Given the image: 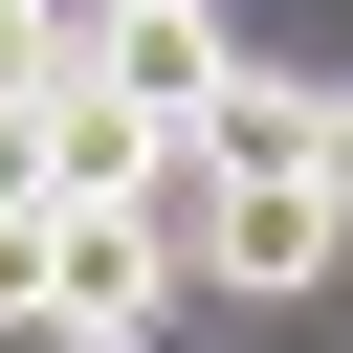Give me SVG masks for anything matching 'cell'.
Returning a JSON list of instances; mask_svg holds the SVG:
<instances>
[{
	"label": "cell",
	"instance_id": "cell-1",
	"mask_svg": "<svg viewBox=\"0 0 353 353\" xmlns=\"http://www.w3.org/2000/svg\"><path fill=\"white\" fill-rule=\"evenodd\" d=\"M176 221L154 199H66L44 221V353H132V331H176Z\"/></svg>",
	"mask_w": 353,
	"mask_h": 353
},
{
	"label": "cell",
	"instance_id": "cell-2",
	"mask_svg": "<svg viewBox=\"0 0 353 353\" xmlns=\"http://www.w3.org/2000/svg\"><path fill=\"white\" fill-rule=\"evenodd\" d=\"M176 176H199V154H176ZM176 265H199V287H243V309H331V265H353V199H331V176H243V199L199 176Z\"/></svg>",
	"mask_w": 353,
	"mask_h": 353
},
{
	"label": "cell",
	"instance_id": "cell-3",
	"mask_svg": "<svg viewBox=\"0 0 353 353\" xmlns=\"http://www.w3.org/2000/svg\"><path fill=\"white\" fill-rule=\"evenodd\" d=\"M88 66H110L154 132H199V110H221V66H243V22H221V0H132V22H88Z\"/></svg>",
	"mask_w": 353,
	"mask_h": 353
},
{
	"label": "cell",
	"instance_id": "cell-4",
	"mask_svg": "<svg viewBox=\"0 0 353 353\" xmlns=\"http://www.w3.org/2000/svg\"><path fill=\"white\" fill-rule=\"evenodd\" d=\"M154 154H176V132H154V110H132V88H110V66H66V88H44V110H22V176H44V199H132V176H154Z\"/></svg>",
	"mask_w": 353,
	"mask_h": 353
},
{
	"label": "cell",
	"instance_id": "cell-5",
	"mask_svg": "<svg viewBox=\"0 0 353 353\" xmlns=\"http://www.w3.org/2000/svg\"><path fill=\"white\" fill-rule=\"evenodd\" d=\"M176 154H199L221 199H243V176H309V88H287V66H221V110H199Z\"/></svg>",
	"mask_w": 353,
	"mask_h": 353
},
{
	"label": "cell",
	"instance_id": "cell-6",
	"mask_svg": "<svg viewBox=\"0 0 353 353\" xmlns=\"http://www.w3.org/2000/svg\"><path fill=\"white\" fill-rule=\"evenodd\" d=\"M66 66H88V0H0V110H44Z\"/></svg>",
	"mask_w": 353,
	"mask_h": 353
},
{
	"label": "cell",
	"instance_id": "cell-7",
	"mask_svg": "<svg viewBox=\"0 0 353 353\" xmlns=\"http://www.w3.org/2000/svg\"><path fill=\"white\" fill-rule=\"evenodd\" d=\"M44 221L66 199H0V331H44Z\"/></svg>",
	"mask_w": 353,
	"mask_h": 353
},
{
	"label": "cell",
	"instance_id": "cell-8",
	"mask_svg": "<svg viewBox=\"0 0 353 353\" xmlns=\"http://www.w3.org/2000/svg\"><path fill=\"white\" fill-rule=\"evenodd\" d=\"M309 176H331V199H353V88H309Z\"/></svg>",
	"mask_w": 353,
	"mask_h": 353
},
{
	"label": "cell",
	"instance_id": "cell-9",
	"mask_svg": "<svg viewBox=\"0 0 353 353\" xmlns=\"http://www.w3.org/2000/svg\"><path fill=\"white\" fill-rule=\"evenodd\" d=\"M88 22H132V0H88Z\"/></svg>",
	"mask_w": 353,
	"mask_h": 353
},
{
	"label": "cell",
	"instance_id": "cell-10",
	"mask_svg": "<svg viewBox=\"0 0 353 353\" xmlns=\"http://www.w3.org/2000/svg\"><path fill=\"white\" fill-rule=\"evenodd\" d=\"M132 353H176V331H132Z\"/></svg>",
	"mask_w": 353,
	"mask_h": 353
}]
</instances>
